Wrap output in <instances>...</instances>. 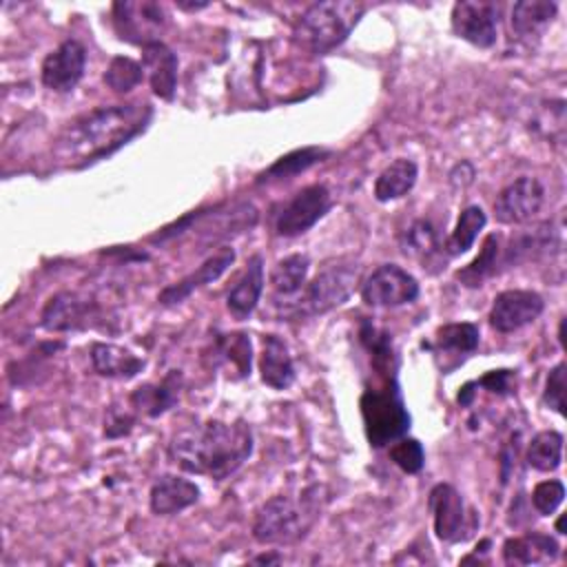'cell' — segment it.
<instances>
[{
  "mask_svg": "<svg viewBox=\"0 0 567 567\" xmlns=\"http://www.w3.org/2000/svg\"><path fill=\"white\" fill-rule=\"evenodd\" d=\"M151 115V106L142 102L97 106L62 128L53 153L64 166L84 168L102 157H109L142 133Z\"/></svg>",
  "mask_w": 567,
  "mask_h": 567,
  "instance_id": "1",
  "label": "cell"
},
{
  "mask_svg": "<svg viewBox=\"0 0 567 567\" xmlns=\"http://www.w3.org/2000/svg\"><path fill=\"white\" fill-rule=\"evenodd\" d=\"M252 454V432L244 421H206L179 430L168 443L171 461L188 474L224 481Z\"/></svg>",
  "mask_w": 567,
  "mask_h": 567,
  "instance_id": "2",
  "label": "cell"
},
{
  "mask_svg": "<svg viewBox=\"0 0 567 567\" xmlns=\"http://www.w3.org/2000/svg\"><path fill=\"white\" fill-rule=\"evenodd\" d=\"M321 512V487H306L299 498L286 494L264 501L252 520V538L261 545H290L303 538Z\"/></svg>",
  "mask_w": 567,
  "mask_h": 567,
  "instance_id": "3",
  "label": "cell"
},
{
  "mask_svg": "<svg viewBox=\"0 0 567 567\" xmlns=\"http://www.w3.org/2000/svg\"><path fill=\"white\" fill-rule=\"evenodd\" d=\"M363 11L365 4L352 0L315 2L297 18L292 40L310 53H328L350 35Z\"/></svg>",
  "mask_w": 567,
  "mask_h": 567,
  "instance_id": "4",
  "label": "cell"
},
{
  "mask_svg": "<svg viewBox=\"0 0 567 567\" xmlns=\"http://www.w3.org/2000/svg\"><path fill=\"white\" fill-rule=\"evenodd\" d=\"M379 377L381 383L365 388L359 399L365 436L372 447H385L410 430V412L399 390L396 372Z\"/></svg>",
  "mask_w": 567,
  "mask_h": 567,
  "instance_id": "5",
  "label": "cell"
},
{
  "mask_svg": "<svg viewBox=\"0 0 567 567\" xmlns=\"http://www.w3.org/2000/svg\"><path fill=\"white\" fill-rule=\"evenodd\" d=\"M361 266L352 259H339L334 264H326L310 284L301 288V295L295 303L281 308V317L308 319L317 315H326L332 308L348 301L359 281Z\"/></svg>",
  "mask_w": 567,
  "mask_h": 567,
  "instance_id": "6",
  "label": "cell"
},
{
  "mask_svg": "<svg viewBox=\"0 0 567 567\" xmlns=\"http://www.w3.org/2000/svg\"><path fill=\"white\" fill-rule=\"evenodd\" d=\"M332 208V193L326 184H310L295 193L275 215L279 237H297L310 230Z\"/></svg>",
  "mask_w": 567,
  "mask_h": 567,
  "instance_id": "7",
  "label": "cell"
},
{
  "mask_svg": "<svg viewBox=\"0 0 567 567\" xmlns=\"http://www.w3.org/2000/svg\"><path fill=\"white\" fill-rule=\"evenodd\" d=\"M427 507L434 520V534L443 543H458L465 540L474 527L476 516L474 512H465V503L461 492L450 483H436L430 492Z\"/></svg>",
  "mask_w": 567,
  "mask_h": 567,
  "instance_id": "8",
  "label": "cell"
},
{
  "mask_svg": "<svg viewBox=\"0 0 567 567\" xmlns=\"http://www.w3.org/2000/svg\"><path fill=\"white\" fill-rule=\"evenodd\" d=\"M419 281L396 264H381L361 286V299L372 308H396L416 301Z\"/></svg>",
  "mask_w": 567,
  "mask_h": 567,
  "instance_id": "9",
  "label": "cell"
},
{
  "mask_svg": "<svg viewBox=\"0 0 567 567\" xmlns=\"http://www.w3.org/2000/svg\"><path fill=\"white\" fill-rule=\"evenodd\" d=\"M166 18L164 7L151 0L113 4V24L117 35L142 47L157 40L155 35L166 27Z\"/></svg>",
  "mask_w": 567,
  "mask_h": 567,
  "instance_id": "10",
  "label": "cell"
},
{
  "mask_svg": "<svg viewBox=\"0 0 567 567\" xmlns=\"http://www.w3.org/2000/svg\"><path fill=\"white\" fill-rule=\"evenodd\" d=\"M97 317H100V306L93 297L64 290L53 295L47 301L40 323L51 332H66V330H80V328L93 326Z\"/></svg>",
  "mask_w": 567,
  "mask_h": 567,
  "instance_id": "11",
  "label": "cell"
},
{
  "mask_svg": "<svg viewBox=\"0 0 567 567\" xmlns=\"http://www.w3.org/2000/svg\"><path fill=\"white\" fill-rule=\"evenodd\" d=\"M452 29L465 42L489 49L496 42L498 7L494 2L461 0L452 7Z\"/></svg>",
  "mask_w": 567,
  "mask_h": 567,
  "instance_id": "12",
  "label": "cell"
},
{
  "mask_svg": "<svg viewBox=\"0 0 567 567\" xmlns=\"http://www.w3.org/2000/svg\"><path fill=\"white\" fill-rule=\"evenodd\" d=\"M543 199H545L543 184L536 177L523 175L498 193L494 202V215L501 224H507V226L525 224L532 217H536V213L543 206Z\"/></svg>",
  "mask_w": 567,
  "mask_h": 567,
  "instance_id": "13",
  "label": "cell"
},
{
  "mask_svg": "<svg viewBox=\"0 0 567 567\" xmlns=\"http://www.w3.org/2000/svg\"><path fill=\"white\" fill-rule=\"evenodd\" d=\"M543 308L545 301L534 290H503L494 297L487 319L494 330L507 334L536 321Z\"/></svg>",
  "mask_w": 567,
  "mask_h": 567,
  "instance_id": "14",
  "label": "cell"
},
{
  "mask_svg": "<svg viewBox=\"0 0 567 567\" xmlns=\"http://www.w3.org/2000/svg\"><path fill=\"white\" fill-rule=\"evenodd\" d=\"M86 51L78 40H64L58 49H53L40 69L42 84L55 93H69L78 86L84 75Z\"/></svg>",
  "mask_w": 567,
  "mask_h": 567,
  "instance_id": "15",
  "label": "cell"
},
{
  "mask_svg": "<svg viewBox=\"0 0 567 567\" xmlns=\"http://www.w3.org/2000/svg\"><path fill=\"white\" fill-rule=\"evenodd\" d=\"M235 261V248L230 246H221L217 252H213L202 266H197V270H193L190 275H186L184 279L166 286L159 295H157V301L162 306H177L182 303L190 292H195L197 288L219 279L228 266H233Z\"/></svg>",
  "mask_w": 567,
  "mask_h": 567,
  "instance_id": "16",
  "label": "cell"
},
{
  "mask_svg": "<svg viewBox=\"0 0 567 567\" xmlns=\"http://www.w3.org/2000/svg\"><path fill=\"white\" fill-rule=\"evenodd\" d=\"M142 66L148 75L151 89L162 100H173L177 86V55L171 47L155 40L142 47Z\"/></svg>",
  "mask_w": 567,
  "mask_h": 567,
  "instance_id": "17",
  "label": "cell"
},
{
  "mask_svg": "<svg viewBox=\"0 0 567 567\" xmlns=\"http://www.w3.org/2000/svg\"><path fill=\"white\" fill-rule=\"evenodd\" d=\"M199 501V487L184 478V476H175V474H164L159 476L153 485H151V494H148V503L153 514L159 516H171L177 514L190 505H195Z\"/></svg>",
  "mask_w": 567,
  "mask_h": 567,
  "instance_id": "18",
  "label": "cell"
},
{
  "mask_svg": "<svg viewBox=\"0 0 567 567\" xmlns=\"http://www.w3.org/2000/svg\"><path fill=\"white\" fill-rule=\"evenodd\" d=\"M179 390H182V372L171 370L159 383H144L135 388L128 394V405L133 408V412H142L155 419L168 412L177 403Z\"/></svg>",
  "mask_w": 567,
  "mask_h": 567,
  "instance_id": "19",
  "label": "cell"
},
{
  "mask_svg": "<svg viewBox=\"0 0 567 567\" xmlns=\"http://www.w3.org/2000/svg\"><path fill=\"white\" fill-rule=\"evenodd\" d=\"M560 545L554 536L540 532H527L512 536L503 543V560L507 565H543L558 558Z\"/></svg>",
  "mask_w": 567,
  "mask_h": 567,
  "instance_id": "20",
  "label": "cell"
},
{
  "mask_svg": "<svg viewBox=\"0 0 567 567\" xmlns=\"http://www.w3.org/2000/svg\"><path fill=\"white\" fill-rule=\"evenodd\" d=\"M215 368H224L230 379H244L250 374L252 348L246 332H226L213 339L210 354Z\"/></svg>",
  "mask_w": 567,
  "mask_h": 567,
  "instance_id": "21",
  "label": "cell"
},
{
  "mask_svg": "<svg viewBox=\"0 0 567 567\" xmlns=\"http://www.w3.org/2000/svg\"><path fill=\"white\" fill-rule=\"evenodd\" d=\"M261 381L272 390H288L295 383V363L286 341L277 334L264 337V350L259 357Z\"/></svg>",
  "mask_w": 567,
  "mask_h": 567,
  "instance_id": "22",
  "label": "cell"
},
{
  "mask_svg": "<svg viewBox=\"0 0 567 567\" xmlns=\"http://www.w3.org/2000/svg\"><path fill=\"white\" fill-rule=\"evenodd\" d=\"M261 292H264V257L252 255L246 264L244 275L237 279V284L230 288L226 297V306L230 315L237 319L250 317L259 303Z\"/></svg>",
  "mask_w": 567,
  "mask_h": 567,
  "instance_id": "23",
  "label": "cell"
},
{
  "mask_svg": "<svg viewBox=\"0 0 567 567\" xmlns=\"http://www.w3.org/2000/svg\"><path fill=\"white\" fill-rule=\"evenodd\" d=\"M91 363L100 377L106 379H133L144 368V359L115 343H93Z\"/></svg>",
  "mask_w": 567,
  "mask_h": 567,
  "instance_id": "24",
  "label": "cell"
},
{
  "mask_svg": "<svg viewBox=\"0 0 567 567\" xmlns=\"http://www.w3.org/2000/svg\"><path fill=\"white\" fill-rule=\"evenodd\" d=\"M416 177H419L416 162L408 157H396L374 179V197L379 202L399 199L412 190V186L416 184Z\"/></svg>",
  "mask_w": 567,
  "mask_h": 567,
  "instance_id": "25",
  "label": "cell"
},
{
  "mask_svg": "<svg viewBox=\"0 0 567 567\" xmlns=\"http://www.w3.org/2000/svg\"><path fill=\"white\" fill-rule=\"evenodd\" d=\"M328 155H330V151L321 148V146L295 148V151L281 155L277 162H272L264 173L257 175L255 182L264 184V182H275V179H290L292 175L308 171L317 162H323Z\"/></svg>",
  "mask_w": 567,
  "mask_h": 567,
  "instance_id": "26",
  "label": "cell"
},
{
  "mask_svg": "<svg viewBox=\"0 0 567 567\" xmlns=\"http://www.w3.org/2000/svg\"><path fill=\"white\" fill-rule=\"evenodd\" d=\"M308 270H310V257L303 252H295L279 259L270 270V286L275 295L279 297L297 295L306 286Z\"/></svg>",
  "mask_w": 567,
  "mask_h": 567,
  "instance_id": "27",
  "label": "cell"
},
{
  "mask_svg": "<svg viewBox=\"0 0 567 567\" xmlns=\"http://www.w3.org/2000/svg\"><path fill=\"white\" fill-rule=\"evenodd\" d=\"M558 4L547 0H523L512 7V29L523 35H538L554 18H556Z\"/></svg>",
  "mask_w": 567,
  "mask_h": 567,
  "instance_id": "28",
  "label": "cell"
},
{
  "mask_svg": "<svg viewBox=\"0 0 567 567\" xmlns=\"http://www.w3.org/2000/svg\"><path fill=\"white\" fill-rule=\"evenodd\" d=\"M403 252L405 255H410V257H414V259H419L421 264H430V261H434L439 255H441V250H443V246H441V241H439V233L434 230V226L427 221V219H416L408 230H405V235H403ZM423 266V268H425Z\"/></svg>",
  "mask_w": 567,
  "mask_h": 567,
  "instance_id": "29",
  "label": "cell"
},
{
  "mask_svg": "<svg viewBox=\"0 0 567 567\" xmlns=\"http://www.w3.org/2000/svg\"><path fill=\"white\" fill-rule=\"evenodd\" d=\"M501 255V244H498V235L489 233L483 241L481 252L456 272V279L465 286V288H478L483 286V281L487 277H492L496 272V261Z\"/></svg>",
  "mask_w": 567,
  "mask_h": 567,
  "instance_id": "30",
  "label": "cell"
},
{
  "mask_svg": "<svg viewBox=\"0 0 567 567\" xmlns=\"http://www.w3.org/2000/svg\"><path fill=\"white\" fill-rule=\"evenodd\" d=\"M481 332L474 323L461 321V323H445L434 334V346L439 352L447 354H472L478 348Z\"/></svg>",
  "mask_w": 567,
  "mask_h": 567,
  "instance_id": "31",
  "label": "cell"
},
{
  "mask_svg": "<svg viewBox=\"0 0 567 567\" xmlns=\"http://www.w3.org/2000/svg\"><path fill=\"white\" fill-rule=\"evenodd\" d=\"M525 458L527 465L538 472H554L563 458V434L556 430H543L534 434Z\"/></svg>",
  "mask_w": 567,
  "mask_h": 567,
  "instance_id": "32",
  "label": "cell"
},
{
  "mask_svg": "<svg viewBox=\"0 0 567 567\" xmlns=\"http://www.w3.org/2000/svg\"><path fill=\"white\" fill-rule=\"evenodd\" d=\"M487 224V217L483 213L481 206H467L463 208V213L456 219L454 230L450 233L447 241H445V250L447 255H461L465 250L472 248L474 239L478 237V233L483 230V226Z\"/></svg>",
  "mask_w": 567,
  "mask_h": 567,
  "instance_id": "33",
  "label": "cell"
},
{
  "mask_svg": "<svg viewBox=\"0 0 567 567\" xmlns=\"http://www.w3.org/2000/svg\"><path fill=\"white\" fill-rule=\"evenodd\" d=\"M144 78V66L142 62H135L124 55H115L104 73V82L111 91L115 93H128L135 89Z\"/></svg>",
  "mask_w": 567,
  "mask_h": 567,
  "instance_id": "34",
  "label": "cell"
},
{
  "mask_svg": "<svg viewBox=\"0 0 567 567\" xmlns=\"http://www.w3.org/2000/svg\"><path fill=\"white\" fill-rule=\"evenodd\" d=\"M388 454L396 467H401L405 474H419L425 463V450L416 439L401 436L392 441L388 447Z\"/></svg>",
  "mask_w": 567,
  "mask_h": 567,
  "instance_id": "35",
  "label": "cell"
},
{
  "mask_svg": "<svg viewBox=\"0 0 567 567\" xmlns=\"http://www.w3.org/2000/svg\"><path fill=\"white\" fill-rule=\"evenodd\" d=\"M565 498V485L558 478H549V481H540L534 492H532V505L538 514L549 516L558 509V505Z\"/></svg>",
  "mask_w": 567,
  "mask_h": 567,
  "instance_id": "36",
  "label": "cell"
},
{
  "mask_svg": "<svg viewBox=\"0 0 567 567\" xmlns=\"http://www.w3.org/2000/svg\"><path fill=\"white\" fill-rule=\"evenodd\" d=\"M543 403L547 408H551L554 412H558L560 416L565 414V363H556L549 374H547V383L543 390Z\"/></svg>",
  "mask_w": 567,
  "mask_h": 567,
  "instance_id": "37",
  "label": "cell"
},
{
  "mask_svg": "<svg viewBox=\"0 0 567 567\" xmlns=\"http://www.w3.org/2000/svg\"><path fill=\"white\" fill-rule=\"evenodd\" d=\"M135 425V412L133 408H117V405H111L109 412H106V421H104V434L109 439H117V436H124L133 430Z\"/></svg>",
  "mask_w": 567,
  "mask_h": 567,
  "instance_id": "38",
  "label": "cell"
},
{
  "mask_svg": "<svg viewBox=\"0 0 567 567\" xmlns=\"http://www.w3.org/2000/svg\"><path fill=\"white\" fill-rule=\"evenodd\" d=\"M512 379H514L512 370H489L487 374L476 379L474 385L476 388H485V390L503 396V394L512 392Z\"/></svg>",
  "mask_w": 567,
  "mask_h": 567,
  "instance_id": "39",
  "label": "cell"
},
{
  "mask_svg": "<svg viewBox=\"0 0 567 567\" xmlns=\"http://www.w3.org/2000/svg\"><path fill=\"white\" fill-rule=\"evenodd\" d=\"M474 179V166L470 162H461L452 168L450 173V182L456 186V188H465L467 184H472Z\"/></svg>",
  "mask_w": 567,
  "mask_h": 567,
  "instance_id": "40",
  "label": "cell"
},
{
  "mask_svg": "<svg viewBox=\"0 0 567 567\" xmlns=\"http://www.w3.org/2000/svg\"><path fill=\"white\" fill-rule=\"evenodd\" d=\"M177 7L184 11H197V9L208 7V2H177Z\"/></svg>",
  "mask_w": 567,
  "mask_h": 567,
  "instance_id": "41",
  "label": "cell"
},
{
  "mask_svg": "<svg viewBox=\"0 0 567 567\" xmlns=\"http://www.w3.org/2000/svg\"><path fill=\"white\" fill-rule=\"evenodd\" d=\"M279 560H281V558H279L277 554H272V556H266V554H264V556H257V558H255V563H279Z\"/></svg>",
  "mask_w": 567,
  "mask_h": 567,
  "instance_id": "42",
  "label": "cell"
},
{
  "mask_svg": "<svg viewBox=\"0 0 567 567\" xmlns=\"http://www.w3.org/2000/svg\"><path fill=\"white\" fill-rule=\"evenodd\" d=\"M556 532H558V534H565V532H563V516L556 520Z\"/></svg>",
  "mask_w": 567,
  "mask_h": 567,
  "instance_id": "43",
  "label": "cell"
}]
</instances>
